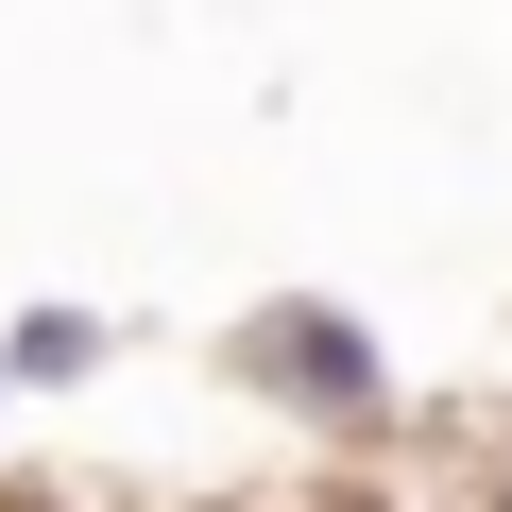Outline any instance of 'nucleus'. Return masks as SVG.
I'll list each match as a JSON object with an SVG mask.
<instances>
[{"label":"nucleus","mask_w":512,"mask_h":512,"mask_svg":"<svg viewBox=\"0 0 512 512\" xmlns=\"http://www.w3.org/2000/svg\"><path fill=\"white\" fill-rule=\"evenodd\" d=\"M222 376L274 410V427H308V444H376V427H393V342H376V308H342V291H256V308L222 325Z\"/></svg>","instance_id":"f257e3e1"},{"label":"nucleus","mask_w":512,"mask_h":512,"mask_svg":"<svg viewBox=\"0 0 512 512\" xmlns=\"http://www.w3.org/2000/svg\"><path fill=\"white\" fill-rule=\"evenodd\" d=\"M120 359V308H86V291H35L18 325H0V376H18V393H86Z\"/></svg>","instance_id":"f03ea898"},{"label":"nucleus","mask_w":512,"mask_h":512,"mask_svg":"<svg viewBox=\"0 0 512 512\" xmlns=\"http://www.w3.org/2000/svg\"><path fill=\"white\" fill-rule=\"evenodd\" d=\"M0 427H18V376H0Z\"/></svg>","instance_id":"7ed1b4c3"},{"label":"nucleus","mask_w":512,"mask_h":512,"mask_svg":"<svg viewBox=\"0 0 512 512\" xmlns=\"http://www.w3.org/2000/svg\"><path fill=\"white\" fill-rule=\"evenodd\" d=\"M478 512H512V478H495V495H478Z\"/></svg>","instance_id":"20e7f679"}]
</instances>
